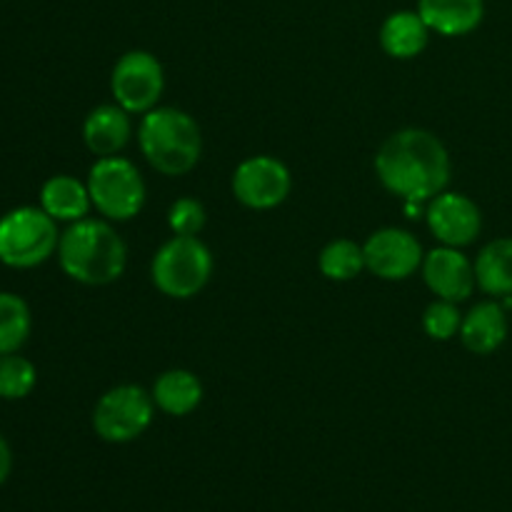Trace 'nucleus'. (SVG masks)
I'll return each mask as SVG.
<instances>
[{
    "label": "nucleus",
    "mask_w": 512,
    "mask_h": 512,
    "mask_svg": "<svg viewBox=\"0 0 512 512\" xmlns=\"http://www.w3.org/2000/svg\"><path fill=\"white\" fill-rule=\"evenodd\" d=\"M380 185L403 203H430L450 183L453 163L438 135L405 128L390 135L375 155Z\"/></svg>",
    "instance_id": "nucleus-1"
},
{
    "label": "nucleus",
    "mask_w": 512,
    "mask_h": 512,
    "mask_svg": "<svg viewBox=\"0 0 512 512\" xmlns=\"http://www.w3.org/2000/svg\"><path fill=\"white\" fill-rule=\"evenodd\" d=\"M58 263L75 283L100 288L125 273L128 248L108 220L83 218L60 233Z\"/></svg>",
    "instance_id": "nucleus-2"
},
{
    "label": "nucleus",
    "mask_w": 512,
    "mask_h": 512,
    "mask_svg": "<svg viewBox=\"0 0 512 512\" xmlns=\"http://www.w3.org/2000/svg\"><path fill=\"white\" fill-rule=\"evenodd\" d=\"M138 145L150 165L168 178L190 173L203 153V135L193 115L178 108H153L138 125Z\"/></svg>",
    "instance_id": "nucleus-3"
},
{
    "label": "nucleus",
    "mask_w": 512,
    "mask_h": 512,
    "mask_svg": "<svg viewBox=\"0 0 512 512\" xmlns=\"http://www.w3.org/2000/svg\"><path fill=\"white\" fill-rule=\"evenodd\" d=\"M213 275V253L198 235H173L158 248L150 263V278L173 300L195 298Z\"/></svg>",
    "instance_id": "nucleus-4"
},
{
    "label": "nucleus",
    "mask_w": 512,
    "mask_h": 512,
    "mask_svg": "<svg viewBox=\"0 0 512 512\" xmlns=\"http://www.w3.org/2000/svg\"><path fill=\"white\" fill-rule=\"evenodd\" d=\"M58 243V223L43 208L20 205L0 218V263L8 268H38L58 253Z\"/></svg>",
    "instance_id": "nucleus-5"
},
{
    "label": "nucleus",
    "mask_w": 512,
    "mask_h": 512,
    "mask_svg": "<svg viewBox=\"0 0 512 512\" xmlns=\"http://www.w3.org/2000/svg\"><path fill=\"white\" fill-rule=\"evenodd\" d=\"M93 208L113 223L133 220L145 205V180L123 155L98 158L88 173Z\"/></svg>",
    "instance_id": "nucleus-6"
},
{
    "label": "nucleus",
    "mask_w": 512,
    "mask_h": 512,
    "mask_svg": "<svg viewBox=\"0 0 512 512\" xmlns=\"http://www.w3.org/2000/svg\"><path fill=\"white\" fill-rule=\"evenodd\" d=\"M155 400L140 385H115L100 395L93 410V430L100 440L113 445L133 443L153 423Z\"/></svg>",
    "instance_id": "nucleus-7"
},
{
    "label": "nucleus",
    "mask_w": 512,
    "mask_h": 512,
    "mask_svg": "<svg viewBox=\"0 0 512 512\" xmlns=\"http://www.w3.org/2000/svg\"><path fill=\"white\" fill-rule=\"evenodd\" d=\"M165 73L160 60L148 50H128L120 55L110 75V93L115 103L130 115H145L148 110L158 108L163 98Z\"/></svg>",
    "instance_id": "nucleus-8"
},
{
    "label": "nucleus",
    "mask_w": 512,
    "mask_h": 512,
    "mask_svg": "<svg viewBox=\"0 0 512 512\" xmlns=\"http://www.w3.org/2000/svg\"><path fill=\"white\" fill-rule=\"evenodd\" d=\"M293 178L283 160L273 155L245 158L233 173V195L250 210H273L288 200Z\"/></svg>",
    "instance_id": "nucleus-9"
},
{
    "label": "nucleus",
    "mask_w": 512,
    "mask_h": 512,
    "mask_svg": "<svg viewBox=\"0 0 512 512\" xmlns=\"http://www.w3.org/2000/svg\"><path fill=\"white\" fill-rule=\"evenodd\" d=\"M365 270L380 280H408L423 265V245L403 228H380L363 243Z\"/></svg>",
    "instance_id": "nucleus-10"
},
{
    "label": "nucleus",
    "mask_w": 512,
    "mask_h": 512,
    "mask_svg": "<svg viewBox=\"0 0 512 512\" xmlns=\"http://www.w3.org/2000/svg\"><path fill=\"white\" fill-rule=\"evenodd\" d=\"M425 218H428L430 233L450 248L473 245L483 230V213H480L478 203L468 195L453 193V190H443L440 195H435Z\"/></svg>",
    "instance_id": "nucleus-11"
},
{
    "label": "nucleus",
    "mask_w": 512,
    "mask_h": 512,
    "mask_svg": "<svg viewBox=\"0 0 512 512\" xmlns=\"http://www.w3.org/2000/svg\"><path fill=\"white\" fill-rule=\"evenodd\" d=\"M420 268H423L425 285L440 300H450V303H465L478 285L475 283V263H470L463 250L450 248V245L430 250Z\"/></svg>",
    "instance_id": "nucleus-12"
},
{
    "label": "nucleus",
    "mask_w": 512,
    "mask_h": 512,
    "mask_svg": "<svg viewBox=\"0 0 512 512\" xmlns=\"http://www.w3.org/2000/svg\"><path fill=\"white\" fill-rule=\"evenodd\" d=\"M508 313L500 300H485L463 315L460 343L473 355H493L508 340Z\"/></svg>",
    "instance_id": "nucleus-13"
},
{
    "label": "nucleus",
    "mask_w": 512,
    "mask_h": 512,
    "mask_svg": "<svg viewBox=\"0 0 512 512\" xmlns=\"http://www.w3.org/2000/svg\"><path fill=\"white\" fill-rule=\"evenodd\" d=\"M133 135V123H130L128 110L113 105H98L88 113L83 123V140L88 150L98 158H110L118 155Z\"/></svg>",
    "instance_id": "nucleus-14"
},
{
    "label": "nucleus",
    "mask_w": 512,
    "mask_h": 512,
    "mask_svg": "<svg viewBox=\"0 0 512 512\" xmlns=\"http://www.w3.org/2000/svg\"><path fill=\"white\" fill-rule=\"evenodd\" d=\"M418 13L430 33L460 38L483 23L485 0H418Z\"/></svg>",
    "instance_id": "nucleus-15"
},
{
    "label": "nucleus",
    "mask_w": 512,
    "mask_h": 512,
    "mask_svg": "<svg viewBox=\"0 0 512 512\" xmlns=\"http://www.w3.org/2000/svg\"><path fill=\"white\" fill-rule=\"evenodd\" d=\"M40 208L55 220V223H78L88 218L93 208L88 183H80L73 175H53L40 188Z\"/></svg>",
    "instance_id": "nucleus-16"
},
{
    "label": "nucleus",
    "mask_w": 512,
    "mask_h": 512,
    "mask_svg": "<svg viewBox=\"0 0 512 512\" xmlns=\"http://www.w3.org/2000/svg\"><path fill=\"white\" fill-rule=\"evenodd\" d=\"M430 28L418 10L390 13L380 25V48L395 60H413L428 48Z\"/></svg>",
    "instance_id": "nucleus-17"
},
{
    "label": "nucleus",
    "mask_w": 512,
    "mask_h": 512,
    "mask_svg": "<svg viewBox=\"0 0 512 512\" xmlns=\"http://www.w3.org/2000/svg\"><path fill=\"white\" fill-rule=\"evenodd\" d=\"M153 400L155 408L163 410L165 415L185 418V415L193 413L200 405V400H203V383H200L198 375L190 373V370H165V373L155 380Z\"/></svg>",
    "instance_id": "nucleus-18"
},
{
    "label": "nucleus",
    "mask_w": 512,
    "mask_h": 512,
    "mask_svg": "<svg viewBox=\"0 0 512 512\" xmlns=\"http://www.w3.org/2000/svg\"><path fill=\"white\" fill-rule=\"evenodd\" d=\"M475 283L485 295H512V238H495L475 258Z\"/></svg>",
    "instance_id": "nucleus-19"
},
{
    "label": "nucleus",
    "mask_w": 512,
    "mask_h": 512,
    "mask_svg": "<svg viewBox=\"0 0 512 512\" xmlns=\"http://www.w3.org/2000/svg\"><path fill=\"white\" fill-rule=\"evenodd\" d=\"M320 273L335 283H348L355 280L365 270V253L363 245H358L350 238H338L320 250L318 258Z\"/></svg>",
    "instance_id": "nucleus-20"
},
{
    "label": "nucleus",
    "mask_w": 512,
    "mask_h": 512,
    "mask_svg": "<svg viewBox=\"0 0 512 512\" xmlns=\"http://www.w3.org/2000/svg\"><path fill=\"white\" fill-rule=\"evenodd\" d=\"M33 318L20 295L0 293V355L18 353L30 338Z\"/></svg>",
    "instance_id": "nucleus-21"
},
{
    "label": "nucleus",
    "mask_w": 512,
    "mask_h": 512,
    "mask_svg": "<svg viewBox=\"0 0 512 512\" xmlns=\"http://www.w3.org/2000/svg\"><path fill=\"white\" fill-rule=\"evenodd\" d=\"M38 370L18 353L0 355V400H23L33 393Z\"/></svg>",
    "instance_id": "nucleus-22"
},
{
    "label": "nucleus",
    "mask_w": 512,
    "mask_h": 512,
    "mask_svg": "<svg viewBox=\"0 0 512 512\" xmlns=\"http://www.w3.org/2000/svg\"><path fill=\"white\" fill-rule=\"evenodd\" d=\"M460 325H463V313L458 310V303L438 298L425 308L423 328L433 340H440V343L453 340L460 333Z\"/></svg>",
    "instance_id": "nucleus-23"
},
{
    "label": "nucleus",
    "mask_w": 512,
    "mask_h": 512,
    "mask_svg": "<svg viewBox=\"0 0 512 512\" xmlns=\"http://www.w3.org/2000/svg\"><path fill=\"white\" fill-rule=\"evenodd\" d=\"M205 208L200 200L195 198H180L170 205L168 210V225L173 235H200L205 228Z\"/></svg>",
    "instance_id": "nucleus-24"
},
{
    "label": "nucleus",
    "mask_w": 512,
    "mask_h": 512,
    "mask_svg": "<svg viewBox=\"0 0 512 512\" xmlns=\"http://www.w3.org/2000/svg\"><path fill=\"white\" fill-rule=\"evenodd\" d=\"M10 470H13V453H10L8 440L0 435V485L10 478Z\"/></svg>",
    "instance_id": "nucleus-25"
}]
</instances>
